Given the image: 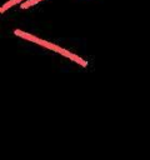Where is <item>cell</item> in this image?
<instances>
[{
  "mask_svg": "<svg viewBox=\"0 0 150 160\" xmlns=\"http://www.w3.org/2000/svg\"><path fill=\"white\" fill-rule=\"evenodd\" d=\"M14 34H15L16 36L24 39V40L35 42V44H38V45H40V46H42V45H44V41H45V40H42V39H40V38H38V36H35V35H31V34H29V32H26V31L19 30V29L14 30Z\"/></svg>",
  "mask_w": 150,
  "mask_h": 160,
  "instance_id": "cell-1",
  "label": "cell"
},
{
  "mask_svg": "<svg viewBox=\"0 0 150 160\" xmlns=\"http://www.w3.org/2000/svg\"><path fill=\"white\" fill-rule=\"evenodd\" d=\"M61 55L62 56H65V58H68V59H70L71 61H74V62H76V64H79L80 66H88V61L86 60H84L82 58H80L79 55H76V54H74V52H71V51H69V50H66V49H64L62 50V52H61Z\"/></svg>",
  "mask_w": 150,
  "mask_h": 160,
  "instance_id": "cell-2",
  "label": "cell"
},
{
  "mask_svg": "<svg viewBox=\"0 0 150 160\" xmlns=\"http://www.w3.org/2000/svg\"><path fill=\"white\" fill-rule=\"evenodd\" d=\"M24 0H9L8 2H5L1 8H0V12L1 14H4L6 10H9L10 8H12L14 5H16V4H20V2H22Z\"/></svg>",
  "mask_w": 150,
  "mask_h": 160,
  "instance_id": "cell-3",
  "label": "cell"
},
{
  "mask_svg": "<svg viewBox=\"0 0 150 160\" xmlns=\"http://www.w3.org/2000/svg\"><path fill=\"white\" fill-rule=\"evenodd\" d=\"M40 1H42V0H25V1H22V2H21L20 8L24 10V9H28V8H30V6L35 5V4L40 2Z\"/></svg>",
  "mask_w": 150,
  "mask_h": 160,
  "instance_id": "cell-4",
  "label": "cell"
}]
</instances>
